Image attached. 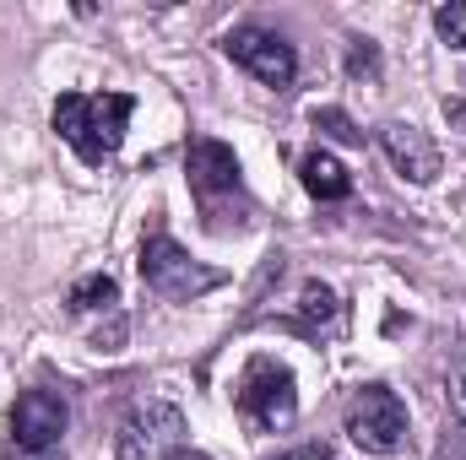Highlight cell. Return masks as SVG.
I'll list each match as a JSON object with an SVG mask.
<instances>
[{
  "mask_svg": "<svg viewBox=\"0 0 466 460\" xmlns=\"http://www.w3.org/2000/svg\"><path fill=\"white\" fill-rule=\"evenodd\" d=\"M130 115H136L130 93H66L55 104V130H60V141L76 146L82 163H104L119 152Z\"/></svg>",
  "mask_w": 466,
  "mask_h": 460,
  "instance_id": "cell-1",
  "label": "cell"
},
{
  "mask_svg": "<svg viewBox=\"0 0 466 460\" xmlns=\"http://www.w3.org/2000/svg\"><path fill=\"white\" fill-rule=\"evenodd\" d=\"M185 174H190V190H196V201H201V217H207V228L228 233V206H249L244 201V179H238V157H233V146L223 141H212V135H196L190 141V152H185Z\"/></svg>",
  "mask_w": 466,
  "mask_h": 460,
  "instance_id": "cell-2",
  "label": "cell"
},
{
  "mask_svg": "<svg viewBox=\"0 0 466 460\" xmlns=\"http://www.w3.org/2000/svg\"><path fill=\"white\" fill-rule=\"evenodd\" d=\"M141 282H147L157 298H174V304H185V298H201V293H212V287L223 282V271H212V265H196V260H190V249H185L179 238H168V233H152V238L141 244Z\"/></svg>",
  "mask_w": 466,
  "mask_h": 460,
  "instance_id": "cell-3",
  "label": "cell"
},
{
  "mask_svg": "<svg viewBox=\"0 0 466 460\" xmlns=\"http://www.w3.org/2000/svg\"><path fill=\"white\" fill-rule=\"evenodd\" d=\"M238 417L255 434H282L299 417V395H293V374L277 357H255L238 379Z\"/></svg>",
  "mask_w": 466,
  "mask_h": 460,
  "instance_id": "cell-4",
  "label": "cell"
},
{
  "mask_svg": "<svg viewBox=\"0 0 466 460\" xmlns=\"http://www.w3.org/2000/svg\"><path fill=\"white\" fill-rule=\"evenodd\" d=\"M348 439L363 455H396L407 445V406L385 385H363L348 401Z\"/></svg>",
  "mask_w": 466,
  "mask_h": 460,
  "instance_id": "cell-5",
  "label": "cell"
},
{
  "mask_svg": "<svg viewBox=\"0 0 466 460\" xmlns=\"http://www.w3.org/2000/svg\"><path fill=\"white\" fill-rule=\"evenodd\" d=\"M119 460H168L185 450V412L174 401H147L119 423Z\"/></svg>",
  "mask_w": 466,
  "mask_h": 460,
  "instance_id": "cell-6",
  "label": "cell"
},
{
  "mask_svg": "<svg viewBox=\"0 0 466 460\" xmlns=\"http://www.w3.org/2000/svg\"><path fill=\"white\" fill-rule=\"evenodd\" d=\"M223 49H228L233 65H244L255 82H266V87H288L293 76H299V55H293V44L282 38V33H271V27H233L228 38H223Z\"/></svg>",
  "mask_w": 466,
  "mask_h": 460,
  "instance_id": "cell-7",
  "label": "cell"
},
{
  "mask_svg": "<svg viewBox=\"0 0 466 460\" xmlns=\"http://www.w3.org/2000/svg\"><path fill=\"white\" fill-rule=\"evenodd\" d=\"M60 434H66V401L55 390H22L16 406H11V439H16V450L38 455V450L60 445Z\"/></svg>",
  "mask_w": 466,
  "mask_h": 460,
  "instance_id": "cell-8",
  "label": "cell"
},
{
  "mask_svg": "<svg viewBox=\"0 0 466 460\" xmlns=\"http://www.w3.org/2000/svg\"><path fill=\"white\" fill-rule=\"evenodd\" d=\"M380 146H385V157H390V163H396L412 185L440 179V146H434L418 125H401V119L380 125Z\"/></svg>",
  "mask_w": 466,
  "mask_h": 460,
  "instance_id": "cell-9",
  "label": "cell"
},
{
  "mask_svg": "<svg viewBox=\"0 0 466 460\" xmlns=\"http://www.w3.org/2000/svg\"><path fill=\"white\" fill-rule=\"evenodd\" d=\"M299 174H304V190H309L315 201H348L352 195L348 168H342L331 152H309V157L299 163Z\"/></svg>",
  "mask_w": 466,
  "mask_h": 460,
  "instance_id": "cell-10",
  "label": "cell"
},
{
  "mask_svg": "<svg viewBox=\"0 0 466 460\" xmlns=\"http://www.w3.org/2000/svg\"><path fill=\"white\" fill-rule=\"evenodd\" d=\"M115 304H119V287H115V276H104V271H93V276H82V282L71 287V309H76V315L115 309Z\"/></svg>",
  "mask_w": 466,
  "mask_h": 460,
  "instance_id": "cell-11",
  "label": "cell"
},
{
  "mask_svg": "<svg viewBox=\"0 0 466 460\" xmlns=\"http://www.w3.org/2000/svg\"><path fill=\"white\" fill-rule=\"evenodd\" d=\"M434 27H440V38H445L451 49H466V0L440 5V11H434Z\"/></svg>",
  "mask_w": 466,
  "mask_h": 460,
  "instance_id": "cell-12",
  "label": "cell"
},
{
  "mask_svg": "<svg viewBox=\"0 0 466 460\" xmlns=\"http://www.w3.org/2000/svg\"><path fill=\"white\" fill-rule=\"evenodd\" d=\"M304 315H309V320H337V298H331V287L309 282V287H304Z\"/></svg>",
  "mask_w": 466,
  "mask_h": 460,
  "instance_id": "cell-13",
  "label": "cell"
},
{
  "mask_svg": "<svg viewBox=\"0 0 466 460\" xmlns=\"http://www.w3.org/2000/svg\"><path fill=\"white\" fill-rule=\"evenodd\" d=\"M434 460H466V428H451V434L440 439V450H434Z\"/></svg>",
  "mask_w": 466,
  "mask_h": 460,
  "instance_id": "cell-14",
  "label": "cell"
},
{
  "mask_svg": "<svg viewBox=\"0 0 466 460\" xmlns=\"http://www.w3.org/2000/svg\"><path fill=\"white\" fill-rule=\"evenodd\" d=\"M315 125H326L331 135H342V141H358V130L348 125V115H337V109H326V115H315Z\"/></svg>",
  "mask_w": 466,
  "mask_h": 460,
  "instance_id": "cell-15",
  "label": "cell"
},
{
  "mask_svg": "<svg viewBox=\"0 0 466 460\" xmlns=\"http://www.w3.org/2000/svg\"><path fill=\"white\" fill-rule=\"evenodd\" d=\"M277 460H331V450L326 445H293V450H282Z\"/></svg>",
  "mask_w": 466,
  "mask_h": 460,
  "instance_id": "cell-16",
  "label": "cell"
},
{
  "mask_svg": "<svg viewBox=\"0 0 466 460\" xmlns=\"http://www.w3.org/2000/svg\"><path fill=\"white\" fill-rule=\"evenodd\" d=\"M456 406H461V417H466V363H456Z\"/></svg>",
  "mask_w": 466,
  "mask_h": 460,
  "instance_id": "cell-17",
  "label": "cell"
},
{
  "mask_svg": "<svg viewBox=\"0 0 466 460\" xmlns=\"http://www.w3.org/2000/svg\"><path fill=\"white\" fill-rule=\"evenodd\" d=\"M190 460H201V455H190Z\"/></svg>",
  "mask_w": 466,
  "mask_h": 460,
  "instance_id": "cell-18",
  "label": "cell"
}]
</instances>
